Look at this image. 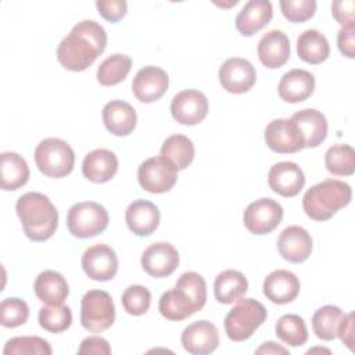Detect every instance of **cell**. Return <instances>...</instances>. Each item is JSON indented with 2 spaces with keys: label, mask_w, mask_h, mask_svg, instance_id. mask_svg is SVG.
<instances>
[{
  "label": "cell",
  "mask_w": 355,
  "mask_h": 355,
  "mask_svg": "<svg viewBox=\"0 0 355 355\" xmlns=\"http://www.w3.org/2000/svg\"><path fill=\"white\" fill-rule=\"evenodd\" d=\"M107 32L93 19L78 22L57 47V60L68 71L89 68L105 50Z\"/></svg>",
  "instance_id": "obj_1"
},
{
  "label": "cell",
  "mask_w": 355,
  "mask_h": 355,
  "mask_svg": "<svg viewBox=\"0 0 355 355\" xmlns=\"http://www.w3.org/2000/svg\"><path fill=\"white\" fill-rule=\"evenodd\" d=\"M207 302V284L197 272H184L175 288L165 291L158 302L159 313L173 322H180L202 309Z\"/></svg>",
  "instance_id": "obj_2"
},
{
  "label": "cell",
  "mask_w": 355,
  "mask_h": 355,
  "mask_svg": "<svg viewBox=\"0 0 355 355\" xmlns=\"http://www.w3.org/2000/svg\"><path fill=\"white\" fill-rule=\"evenodd\" d=\"M25 236L32 241H46L57 230L58 211L47 196L39 191L22 194L15 204Z\"/></svg>",
  "instance_id": "obj_3"
},
{
  "label": "cell",
  "mask_w": 355,
  "mask_h": 355,
  "mask_svg": "<svg viewBox=\"0 0 355 355\" xmlns=\"http://www.w3.org/2000/svg\"><path fill=\"white\" fill-rule=\"evenodd\" d=\"M351 198L352 189L348 183L326 179L306 190L302 197V208L311 219L323 222L336 215L338 209L347 207Z\"/></svg>",
  "instance_id": "obj_4"
},
{
  "label": "cell",
  "mask_w": 355,
  "mask_h": 355,
  "mask_svg": "<svg viewBox=\"0 0 355 355\" xmlns=\"http://www.w3.org/2000/svg\"><path fill=\"white\" fill-rule=\"evenodd\" d=\"M266 316V309L259 301L254 298L239 300L225 316L226 336L236 343L245 341L265 323Z\"/></svg>",
  "instance_id": "obj_5"
},
{
  "label": "cell",
  "mask_w": 355,
  "mask_h": 355,
  "mask_svg": "<svg viewBox=\"0 0 355 355\" xmlns=\"http://www.w3.org/2000/svg\"><path fill=\"white\" fill-rule=\"evenodd\" d=\"M35 162L43 175L60 179L72 172L75 153L65 140L49 137L36 146Z\"/></svg>",
  "instance_id": "obj_6"
},
{
  "label": "cell",
  "mask_w": 355,
  "mask_h": 355,
  "mask_svg": "<svg viewBox=\"0 0 355 355\" xmlns=\"http://www.w3.org/2000/svg\"><path fill=\"white\" fill-rule=\"evenodd\" d=\"M107 209L94 201L73 204L67 215L69 233L76 239H90L103 233L108 226Z\"/></svg>",
  "instance_id": "obj_7"
},
{
  "label": "cell",
  "mask_w": 355,
  "mask_h": 355,
  "mask_svg": "<svg viewBox=\"0 0 355 355\" xmlns=\"http://www.w3.org/2000/svg\"><path fill=\"white\" fill-rule=\"evenodd\" d=\"M115 320V306L104 290H89L80 301V323L92 333L105 331Z\"/></svg>",
  "instance_id": "obj_8"
},
{
  "label": "cell",
  "mask_w": 355,
  "mask_h": 355,
  "mask_svg": "<svg viewBox=\"0 0 355 355\" xmlns=\"http://www.w3.org/2000/svg\"><path fill=\"white\" fill-rule=\"evenodd\" d=\"M139 184L143 190L161 194L169 191L178 179V169L164 157H151L140 164L137 171Z\"/></svg>",
  "instance_id": "obj_9"
},
{
  "label": "cell",
  "mask_w": 355,
  "mask_h": 355,
  "mask_svg": "<svg viewBox=\"0 0 355 355\" xmlns=\"http://www.w3.org/2000/svg\"><path fill=\"white\" fill-rule=\"evenodd\" d=\"M283 219L282 205L272 198H259L248 204L244 211L243 222L245 229L257 236L273 232Z\"/></svg>",
  "instance_id": "obj_10"
},
{
  "label": "cell",
  "mask_w": 355,
  "mask_h": 355,
  "mask_svg": "<svg viewBox=\"0 0 355 355\" xmlns=\"http://www.w3.org/2000/svg\"><path fill=\"white\" fill-rule=\"evenodd\" d=\"M266 146L279 154H291L305 148L304 137L291 119L280 118L270 121L265 128Z\"/></svg>",
  "instance_id": "obj_11"
},
{
  "label": "cell",
  "mask_w": 355,
  "mask_h": 355,
  "mask_svg": "<svg viewBox=\"0 0 355 355\" xmlns=\"http://www.w3.org/2000/svg\"><path fill=\"white\" fill-rule=\"evenodd\" d=\"M80 263L86 276L96 282H108L118 272V258L115 251L103 243L86 248Z\"/></svg>",
  "instance_id": "obj_12"
},
{
  "label": "cell",
  "mask_w": 355,
  "mask_h": 355,
  "mask_svg": "<svg viewBox=\"0 0 355 355\" xmlns=\"http://www.w3.org/2000/svg\"><path fill=\"white\" fill-rule=\"evenodd\" d=\"M218 76L222 87L233 94L248 92L257 80L254 65L248 60L240 57L227 58L220 65Z\"/></svg>",
  "instance_id": "obj_13"
},
{
  "label": "cell",
  "mask_w": 355,
  "mask_h": 355,
  "mask_svg": "<svg viewBox=\"0 0 355 355\" xmlns=\"http://www.w3.org/2000/svg\"><path fill=\"white\" fill-rule=\"evenodd\" d=\"M208 98L198 90L179 92L171 103L173 119L182 125L194 126L202 122L208 114Z\"/></svg>",
  "instance_id": "obj_14"
},
{
  "label": "cell",
  "mask_w": 355,
  "mask_h": 355,
  "mask_svg": "<svg viewBox=\"0 0 355 355\" xmlns=\"http://www.w3.org/2000/svg\"><path fill=\"white\" fill-rule=\"evenodd\" d=\"M178 250L166 241H158L148 245L141 254V268L153 277H166L172 275L179 265Z\"/></svg>",
  "instance_id": "obj_15"
},
{
  "label": "cell",
  "mask_w": 355,
  "mask_h": 355,
  "mask_svg": "<svg viewBox=\"0 0 355 355\" xmlns=\"http://www.w3.org/2000/svg\"><path fill=\"white\" fill-rule=\"evenodd\" d=\"M169 78L164 69L154 65L141 68L133 78L132 92L135 97L144 103H154L159 100L168 90Z\"/></svg>",
  "instance_id": "obj_16"
},
{
  "label": "cell",
  "mask_w": 355,
  "mask_h": 355,
  "mask_svg": "<svg viewBox=\"0 0 355 355\" xmlns=\"http://www.w3.org/2000/svg\"><path fill=\"white\" fill-rule=\"evenodd\" d=\"M183 348L193 355L214 352L219 345V331L208 320H197L184 327L180 336Z\"/></svg>",
  "instance_id": "obj_17"
},
{
  "label": "cell",
  "mask_w": 355,
  "mask_h": 355,
  "mask_svg": "<svg viewBox=\"0 0 355 355\" xmlns=\"http://www.w3.org/2000/svg\"><path fill=\"white\" fill-rule=\"evenodd\" d=\"M312 247L313 241L311 234L297 225L283 229L277 239V250L280 255L293 263L306 261L312 252Z\"/></svg>",
  "instance_id": "obj_18"
},
{
  "label": "cell",
  "mask_w": 355,
  "mask_h": 355,
  "mask_svg": "<svg viewBox=\"0 0 355 355\" xmlns=\"http://www.w3.org/2000/svg\"><path fill=\"white\" fill-rule=\"evenodd\" d=\"M268 183L275 193L290 198L295 197L302 190L305 175L295 162H277L269 169Z\"/></svg>",
  "instance_id": "obj_19"
},
{
  "label": "cell",
  "mask_w": 355,
  "mask_h": 355,
  "mask_svg": "<svg viewBox=\"0 0 355 355\" xmlns=\"http://www.w3.org/2000/svg\"><path fill=\"white\" fill-rule=\"evenodd\" d=\"M300 279L290 270L277 269L270 272L262 284L263 295L277 305L293 302L300 294Z\"/></svg>",
  "instance_id": "obj_20"
},
{
  "label": "cell",
  "mask_w": 355,
  "mask_h": 355,
  "mask_svg": "<svg viewBox=\"0 0 355 355\" xmlns=\"http://www.w3.org/2000/svg\"><path fill=\"white\" fill-rule=\"evenodd\" d=\"M125 220L133 234L139 237H146L153 234L158 227L159 209L151 201L139 198L128 205L125 212Z\"/></svg>",
  "instance_id": "obj_21"
},
{
  "label": "cell",
  "mask_w": 355,
  "mask_h": 355,
  "mask_svg": "<svg viewBox=\"0 0 355 355\" xmlns=\"http://www.w3.org/2000/svg\"><path fill=\"white\" fill-rule=\"evenodd\" d=\"M257 51L259 61L266 68L276 69L290 58V40L283 31L272 29L261 37Z\"/></svg>",
  "instance_id": "obj_22"
},
{
  "label": "cell",
  "mask_w": 355,
  "mask_h": 355,
  "mask_svg": "<svg viewBox=\"0 0 355 355\" xmlns=\"http://www.w3.org/2000/svg\"><path fill=\"white\" fill-rule=\"evenodd\" d=\"M273 17V7L269 0H251L244 4L236 17V29L243 36H252L263 29Z\"/></svg>",
  "instance_id": "obj_23"
},
{
  "label": "cell",
  "mask_w": 355,
  "mask_h": 355,
  "mask_svg": "<svg viewBox=\"0 0 355 355\" xmlns=\"http://www.w3.org/2000/svg\"><path fill=\"white\" fill-rule=\"evenodd\" d=\"M315 90V78L305 69H291L286 72L277 86V93L286 103H301L311 97Z\"/></svg>",
  "instance_id": "obj_24"
},
{
  "label": "cell",
  "mask_w": 355,
  "mask_h": 355,
  "mask_svg": "<svg viewBox=\"0 0 355 355\" xmlns=\"http://www.w3.org/2000/svg\"><path fill=\"white\" fill-rule=\"evenodd\" d=\"M103 122L105 129L114 136H128L137 122L135 108L122 100H112L103 108Z\"/></svg>",
  "instance_id": "obj_25"
},
{
  "label": "cell",
  "mask_w": 355,
  "mask_h": 355,
  "mask_svg": "<svg viewBox=\"0 0 355 355\" xmlns=\"http://www.w3.org/2000/svg\"><path fill=\"white\" fill-rule=\"evenodd\" d=\"M118 171L116 155L107 148H97L86 154L82 162L83 176L93 183L111 180Z\"/></svg>",
  "instance_id": "obj_26"
},
{
  "label": "cell",
  "mask_w": 355,
  "mask_h": 355,
  "mask_svg": "<svg viewBox=\"0 0 355 355\" xmlns=\"http://www.w3.org/2000/svg\"><path fill=\"white\" fill-rule=\"evenodd\" d=\"M290 119L300 129L305 147H318L327 136L326 116L315 108L301 110L295 112Z\"/></svg>",
  "instance_id": "obj_27"
},
{
  "label": "cell",
  "mask_w": 355,
  "mask_h": 355,
  "mask_svg": "<svg viewBox=\"0 0 355 355\" xmlns=\"http://www.w3.org/2000/svg\"><path fill=\"white\" fill-rule=\"evenodd\" d=\"M36 297L46 305H61L69 294L65 277L55 270H43L33 283Z\"/></svg>",
  "instance_id": "obj_28"
},
{
  "label": "cell",
  "mask_w": 355,
  "mask_h": 355,
  "mask_svg": "<svg viewBox=\"0 0 355 355\" xmlns=\"http://www.w3.org/2000/svg\"><path fill=\"white\" fill-rule=\"evenodd\" d=\"M248 290L245 276L234 269L220 272L214 282V294L218 302L229 305L244 297Z\"/></svg>",
  "instance_id": "obj_29"
},
{
  "label": "cell",
  "mask_w": 355,
  "mask_h": 355,
  "mask_svg": "<svg viewBox=\"0 0 355 355\" xmlns=\"http://www.w3.org/2000/svg\"><path fill=\"white\" fill-rule=\"evenodd\" d=\"M297 53L302 61L316 65L327 60L330 46L324 35L316 29H308L297 39Z\"/></svg>",
  "instance_id": "obj_30"
},
{
  "label": "cell",
  "mask_w": 355,
  "mask_h": 355,
  "mask_svg": "<svg viewBox=\"0 0 355 355\" xmlns=\"http://www.w3.org/2000/svg\"><path fill=\"white\" fill-rule=\"evenodd\" d=\"M29 179V166L17 153H1V189L14 191L26 184Z\"/></svg>",
  "instance_id": "obj_31"
},
{
  "label": "cell",
  "mask_w": 355,
  "mask_h": 355,
  "mask_svg": "<svg viewBox=\"0 0 355 355\" xmlns=\"http://www.w3.org/2000/svg\"><path fill=\"white\" fill-rule=\"evenodd\" d=\"M194 144L184 135L169 136L161 147V157L169 161L178 171L186 169L194 158Z\"/></svg>",
  "instance_id": "obj_32"
},
{
  "label": "cell",
  "mask_w": 355,
  "mask_h": 355,
  "mask_svg": "<svg viewBox=\"0 0 355 355\" xmlns=\"http://www.w3.org/2000/svg\"><path fill=\"white\" fill-rule=\"evenodd\" d=\"M132 68V60L126 54L115 53L107 57L97 69V80L103 86H115L121 83Z\"/></svg>",
  "instance_id": "obj_33"
},
{
  "label": "cell",
  "mask_w": 355,
  "mask_h": 355,
  "mask_svg": "<svg viewBox=\"0 0 355 355\" xmlns=\"http://www.w3.org/2000/svg\"><path fill=\"white\" fill-rule=\"evenodd\" d=\"M277 338L290 347H301L308 341V329L305 320L294 313L283 315L275 327Z\"/></svg>",
  "instance_id": "obj_34"
},
{
  "label": "cell",
  "mask_w": 355,
  "mask_h": 355,
  "mask_svg": "<svg viewBox=\"0 0 355 355\" xmlns=\"http://www.w3.org/2000/svg\"><path fill=\"white\" fill-rule=\"evenodd\" d=\"M343 316V311L336 305H324L319 308L312 316V330L315 336L324 341L334 340Z\"/></svg>",
  "instance_id": "obj_35"
},
{
  "label": "cell",
  "mask_w": 355,
  "mask_h": 355,
  "mask_svg": "<svg viewBox=\"0 0 355 355\" xmlns=\"http://www.w3.org/2000/svg\"><path fill=\"white\" fill-rule=\"evenodd\" d=\"M326 169L334 176H351L355 171V151L349 144H334L324 154Z\"/></svg>",
  "instance_id": "obj_36"
},
{
  "label": "cell",
  "mask_w": 355,
  "mask_h": 355,
  "mask_svg": "<svg viewBox=\"0 0 355 355\" xmlns=\"http://www.w3.org/2000/svg\"><path fill=\"white\" fill-rule=\"evenodd\" d=\"M39 324L42 329L50 333H62L72 323V312L69 306L61 305H46L39 309Z\"/></svg>",
  "instance_id": "obj_37"
},
{
  "label": "cell",
  "mask_w": 355,
  "mask_h": 355,
  "mask_svg": "<svg viewBox=\"0 0 355 355\" xmlns=\"http://www.w3.org/2000/svg\"><path fill=\"white\" fill-rule=\"evenodd\" d=\"M50 344L37 336H22L8 340L4 345V355H51Z\"/></svg>",
  "instance_id": "obj_38"
},
{
  "label": "cell",
  "mask_w": 355,
  "mask_h": 355,
  "mask_svg": "<svg viewBox=\"0 0 355 355\" xmlns=\"http://www.w3.org/2000/svg\"><path fill=\"white\" fill-rule=\"evenodd\" d=\"M29 318L28 304L17 297H10L0 304V324L7 329H14L24 324Z\"/></svg>",
  "instance_id": "obj_39"
},
{
  "label": "cell",
  "mask_w": 355,
  "mask_h": 355,
  "mask_svg": "<svg viewBox=\"0 0 355 355\" xmlns=\"http://www.w3.org/2000/svg\"><path fill=\"white\" fill-rule=\"evenodd\" d=\"M122 306L123 309L133 316L144 315L151 304V293L148 288L140 284H132L125 288L122 294Z\"/></svg>",
  "instance_id": "obj_40"
},
{
  "label": "cell",
  "mask_w": 355,
  "mask_h": 355,
  "mask_svg": "<svg viewBox=\"0 0 355 355\" xmlns=\"http://www.w3.org/2000/svg\"><path fill=\"white\" fill-rule=\"evenodd\" d=\"M280 8L286 19L290 22H305L311 19L316 11L315 0H280Z\"/></svg>",
  "instance_id": "obj_41"
},
{
  "label": "cell",
  "mask_w": 355,
  "mask_h": 355,
  "mask_svg": "<svg viewBox=\"0 0 355 355\" xmlns=\"http://www.w3.org/2000/svg\"><path fill=\"white\" fill-rule=\"evenodd\" d=\"M96 7L98 14L110 22H118L122 19L128 10L125 0H98L96 1Z\"/></svg>",
  "instance_id": "obj_42"
},
{
  "label": "cell",
  "mask_w": 355,
  "mask_h": 355,
  "mask_svg": "<svg viewBox=\"0 0 355 355\" xmlns=\"http://www.w3.org/2000/svg\"><path fill=\"white\" fill-rule=\"evenodd\" d=\"M354 7H355V3L352 0L334 1L331 4V14L336 18V21L341 25V28L355 26Z\"/></svg>",
  "instance_id": "obj_43"
},
{
  "label": "cell",
  "mask_w": 355,
  "mask_h": 355,
  "mask_svg": "<svg viewBox=\"0 0 355 355\" xmlns=\"http://www.w3.org/2000/svg\"><path fill=\"white\" fill-rule=\"evenodd\" d=\"M78 354H94V355H108L111 354V347L108 341L98 336L86 337L78 349Z\"/></svg>",
  "instance_id": "obj_44"
},
{
  "label": "cell",
  "mask_w": 355,
  "mask_h": 355,
  "mask_svg": "<svg viewBox=\"0 0 355 355\" xmlns=\"http://www.w3.org/2000/svg\"><path fill=\"white\" fill-rule=\"evenodd\" d=\"M338 50L347 58L355 57V26L341 28L337 33Z\"/></svg>",
  "instance_id": "obj_45"
},
{
  "label": "cell",
  "mask_w": 355,
  "mask_h": 355,
  "mask_svg": "<svg viewBox=\"0 0 355 355\" xmlns=\"http://www.w3.org/2000/svg\"><path fill=\"white\" fill-rule=\"evenodd\" d=\"M337 337L351 351L354 349V313L352 312L348 315H344L341 318L338 329H337Z\"/></svg>",
  "instance_id": "obj_46"
},
{
  "label": "cell",
  "mask_w": 355,
  "mask_h": 355,
  "mask_svg": "<svg viewBox=\"0 0 355 355\" xmlns=\"http://www.w3.org/2000/svg\"><path fill=\"white\" fill-rule=\"evenodd\" d=\"M255 354H284V355H290L288 349H286V348L282 347V345H277V344L273 343V341L263 343V344L255 351Z\"/></svg>",
  "instance_id": "obj_47"
}]
</instances>
